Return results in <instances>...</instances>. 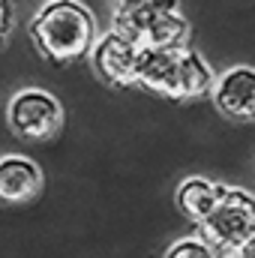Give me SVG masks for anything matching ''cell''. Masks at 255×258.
I'll return each instance as SVG.
<instances>
[{
    "label": "cell",
    "mask_w": 255,
    "mask_h": 258,
    "mask_svg": "<svg viewBox=\"0 0 255 258\" xmlns=\"http://www.w3.org/2000/svg\"><path fill=\"white\" fill-rule=\"evenodd\" d=\"M30 36L48 60L72 63V60H81L93 51L96 18L78 0H51L33 15Z\"/></svg>",
    "instance_id": "cell-1"
},
{
    "label": "cell",
    "mask_w": 255,
    "mask_h": 258,
    "mask_svg": "<svg viewBox=\"0 0 255 258\" xmlns=\"http://www.w3.org/2000/svg\"><path fill=\"white\" fill-rule=\"evenodd\" d=\"M198 228L219 258H246L255 246V195L225 186L222 201Z\"/></svg>",
    "instance_id": "cell-2"
},
{
    "label": "cell",
    "mask_w": 255,
    "mask_h": 258,
    "mask_svg": "<svg viewBox=\"0 0 255 258\" xmlns=\"http://www.w3.org/2000/svg\"><path fill=\"white\" fill-rule=\"evenodd\" d=\"M6 117H9V129L18 138H24V141H48L63 126V105L51 93L27 87V90H18L9 99Z\"/></svg>",
    "instance_id": "cell-3"
},
{
    "label": "cell",
    "mask_w": 255,
    "mask_h": 258,
    "mask_svg": "<svg viewBox=\"0 0 255 258\" xmlns=\"http://www.w3.org/2000/svg\"><path fill=\"white\" fill-rule=\"evenodd\" d=\"M138 57H141V45H135L132 39L120 36L117 30L99 36L93 51H90L96 75L102 81H108V84H117V87L135 84V78H138Z\"/></svg>",
    "instance_id": "cell-4"
},
{
    "label": "cell",
    "mask_w": 255,
    "mask_h": 258,
    "mask_svg": "<svg viewBox=\"0 0 255 258\" xmlns=\"http://www.w3.org/2000/svg\"><path fill=\"white\" fill-rule=\"evenodd\" d=\"M213 105L228 120H255V69L234 66L222 72L213 84Z\"/></svg>",
    "instance_id": "cell-5"
},
{
    "label": "cell",
    "mask_w": 255,
    "mask_h": 258,
    "mask_svg": "<svg viewBox=\"0 0 255 258\" xmlns=\"http://www.w3.org/2000/svg\"><path fill=\"white\" fill-rule=\"evenodd\" d=\"M183 51L186 48H141L138 57V84L177 99V84H180V63H183Z\"/></svg>",
    "instance_id": "cell-6"
},
{
    "label": "cell",
    "mask_w": 255,
    "mask_h": 258,
    "mask_svg": "<svg viewBox=\"0 0 255 258\" xmlns=\"http://www.w3.org/2000/svg\"><path fill=\"white\" fill-rule=\"evenodd\" d=\"M42 192V171L27 156H0V204H24Z\"/></svg>",
    "instance_id": "cell-7"
},
{
    "label": "cell",
    "mask_w": 255,
    "mask_h": 258,
    "mask_svg": "<svg viewBox=\"0 0 255 258\" xmlns=\"http://www.w3.org/2000/svg\"><path fill=\"white\" fill-rule=\"evenodd\" d=\"M174 9H180L177 0H117L111 30L132 39L135 45H144V36L153 27V21L162 18L165 12H174Z\"/></svg>",
    "instance_id": "cell-8"
},
{
    "label": "cell",
    "mask_w": 255,
    "mask_h": 258,
    "mask_svg": "<svg viewBox=\"0 0 255 258\" xmlns=\"http://www.w3.org/2000/svg\"><path fill=\"white\" fill-rule=\"evenodd\" d=\"M222 192H225V186H219V183H210L204 177H189L177 189V207L186 219L201 225L222 201Z\"/></svg>",
    "instance_id": "cell-9"
},
{
    "label": "cell",
    "mask_w": 255,
    "mask_h": 258,
    "mask_svg": "<svg viewBox=\"0 0 255 258\" xmlns=\"http://www.w3.org/2000/svg\"><path fill=\"white\" fill-rule=\"evenodd\" d=\"M213 84H216V75L213 69L207 66V60L186 48L183 51V63H180V84H177V99H198L204 93H213Z\"/></svg>",
    "instance_id": "cell-10"
},
{
    "label": "cell",
    "mask_w": 255,
    "mask_h": 258,
    "mask_svg": "<svg viewBox=\"0 0 255 258\" xmlns=\"http://www.w3.org/2000/svg\"><path fill=\"white\" fill-rule=\"evenodd\" d=\"M186 42H189V21L180 15V9H174L153 21L141 48H186Z\"/></svg>",
    "instance_id": "cell-11"
},
{
    "label": "cell",
    "mask_w": 255,
    "mask_h": 258,
    "mask_svg": "<svg viewBox=\"0 0 255 258\" xmlns=\"http://www.w3.org/2000/svg\"><path fill=\"white\" fill-rule=\"evenodd\" d=\"M165 258H219V255L213 252V246L204 237H183L165 252Z\"/></svg>",
    "instance_id": "cell-12"
},
{
    "label": "cell",
    "mask_w": 255,
    "mask_h": 258,
    "mask_svg": "<svg viewBox=\"0 0 255 258\" xmlns=\"http://www.w3.org/2000/svg\"><path fill=\"white\" fill-rule=\"evenodd\" d=\"M12 30V0H0V42Z\"/></svg>",
    "instance_id": "cell-13"
}]
</instances>
